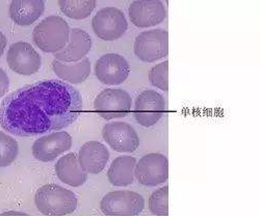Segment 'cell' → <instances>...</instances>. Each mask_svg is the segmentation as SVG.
Instances as JSON below:
<instances>
[{"label": "cell", "instance_id": "1", "mask_svg": "<svg viewBox=\"0 0 261 216\" xmlns=\"http://www.w3.org/2000/svg\"><path fill=\"white\" fill-rule=\"evenodd\" d=\"M83 112V97L62 80H42L8 95L0 105V125L9 133L31 138L72 125Z\"/></svg>", "mask_w": 261, "mask_h": 216}, {"label": "cell", "instance_id": "2", "mask_svg": "<svg viewBox=\"0 0 261 216\" xmlns=\"http://www.w3.org/2000/svg\"><path fill=\"white\" fill-rule=\"evenodd\" d=\"M70 32V26L64 18L49 16L35 27L33 40L42 51L57 53L68 44Z\"/></svg>", "mask_w": 261, "mask_h": 216}, {"label": "cell", "instance_id": "3", "mask_svg": "<svg viewBox=\"0 0 261 216\" xmlns=\"http://www.w3.org/2000/svg\"><path fill=\"white\" fill-rule=\"evenodd\" d=\"M38 210L44 215L72 214L78 205L74 193L57 184L41 186L35 196Z\"/></svg>", "mask_w": 261, "mask_h": 216}, {"label": "cell", "instance_id": "4", "mask_svg": "<svg viewBox=\"0 0 261 216\" xmlns=\"http://www.w3.org/2000/svg\"><path fill=\"white\" fill-rule=\"evenodd\" d=\"M133 99L122 89H107L102 91L94 101L96 113L104 120L125 118L132 111Z\"/></svg>", "mask_w": 261, "mask_h": 216}, {"label": "cell", "instance_id": "5", "mask_svg": "<svg viewBox=\"0 0 261 216\" xmlns=\"http://www.w3.org/2000/svg\"><path fill=\"white\" fill-rule=\"evenodd\" d=\"M134 52L145 63H153L168 57L169 34L165 30H152L140 34L134 43Z\"/></svg>", "mask_w": 261, "mask_h": 216}, {"label": "cell", "instance_id": "6", "mask_svg": "<svg viewBox=\"0 0 261 216\" xmlns=\"http://www.w3.org/2000/svg\"><path fill=\"white\" fill-rule=\"evenodd\" d=\"M92 29L103 41H116L128 30L124 13L117 8L101 9L92 19Z\"/></svg>", "mask_w": 261, "mask_h": 216}, {"label": "cell", "instance_id": "7", "mask_svg": "<svg viewBox=\"0 0 261 216\" xmlns=\"http://www.w3.org/2000/svg\"><path fill=\"white\" fill-rule=\"evenodd\" d=\"M145 208L144 198L132 191H118L104 196L100 209L106 215H139Z\"/></svg>", "mask_w": 261, "mask_h": 216}, {"label": "cell", "instance_id": "8", "mask_svg": "<svg viewBox=\"0 0 261 216\" xmlns=\"http://www.w3.org/2000/svg\"><path fill=\"white\" fill-rule=\"evenodd\" d=\"M135 176L144 186H158L169 178V161L161 153H150L143 156L135 169Z\"/></svg>", "mask_w": 261, "mask_h": 216}, {"label": "cell", "instance_id": "9", "mask_svg": "<svg viewBox=\"0 0 261 216\" xmlns=\"http://www.w3.org/2000/svg\"><path fill=\"white\" fill-rule=\"evenodd\" d=\"M166 101L163 95L153 90L142 92L135 103L136 121L143 127H152L164 117Z\"/></svg>", "mask_w": 261, "mask_h": 216}, {"label": "cell", "instance_id": "10", "mask_svg": "<svg viewBox=\"0 0 261 216\" xmlns=\"http://www.w3.org/2000/svg\"><path fill=\"white\" fill-rule=\"evenodd\" d=\"M7 63L11 70L23 76L37 73L42 66V59L35 48L26 42L14 43L7 54Z\"/></svg>", "mask_w": 261, "mask_h": 216}, {"label": "cell", "instance_id": "11", "mask_svg": "<svg viewBox=\"0 0 261 216\" xmlns=\"http://www.w3.org/2000/svg\"><path fill=\"white\" fill-rule=\"evenodd\" d=\"M102 137L113 150L119 153H134L140 146L136 129L126 122L107 124L102 129Z\"/></svg>", "mask_w": 261, "mask_h": 216}, {"label": "cell", "instance_id": "12", "mask_svg": "<svg viewBox=\"0 0 261 216\" xmlns=\"http://www.w3.org/2000/svg\"><path fill=\"white\" fill-rule=\"evenodd\" d=\"M129 74L130 66L128 62L117 53L104 54L95 64V75L104 85H122Z\"/></svg>", "mask_w": 261, "mask_h": 216}, {"label": "cell", "instance_id": "13", "mask_svg": "<svg viewBox=\"0 0 261 216\" xmlns=\"http://www.w3.org/2000/svg\"><path fill=\"white\" fill-rule=\"evenodd\" d=\"M71 147V135L66 131H59L38 139L34 143L32 150L36 159L43 162H50L70 150Z\"/></svg>", "mask_w": 261, "mask_h": 216}, {"label": "cell", "instance_id": "14", "mask_svg": "<svg viewBox=\"0 0 261 216\" xmlns=\"http://www.w3.org/2000/svg\"><path fill=\"white\" fill-rule=\"evenodd\" d=\"M128 14L130 21L140 29H148L159 25L167 16L165 6L160 0L134 2L129 6Z\"/></svg>", "mask_w": 261, "mask_h": 216}, {"label": "cell", "instance_id": "15", "mask_svg": "<svg viewBox=\"0 0 261 216\" xmlns=\"http://www.w3.org/2000/svg\"><path fill=\"white\" fill-rule=\"evenodd\" d=\"M77 157L85 173L97 175L106 169L110 160V152L100 142L90 141L81 148Z\"/></svg>", "mask_w": 261, "mask_h": 216}, {"label": "cell", "instance_id": "16", "mask_svg": "<svg viewBox=\"0 0 261 216\" xmlns=\"http://www.w3.org/2000/svg\"><path fill=\"white\" fill-rule=\"evenodd\" d=\"M92 48V38L81 30L73 29L70 32L69 42L64 49L55 53V59L65 64L81 62L86 58Z\"/></svg>", "mask_w": 261, "mask_h": 216}, {"label": "cell", "instance_id": "17", "mask_svg": "<svg viewBox=\"0 0 261 216\" xmlns=\"http://www.w3.org/2000/svg\"><path fill=\"white\" fill-rule=\"evenodd\" d=\"M55 170L58 178L72 187L82 186L88 180V175L82 170L75 153H69L60 158Z\"/></svg>", "mask_w": 261, "mask_h": 216}, {"label": "cell", "instance_id": "18", "mask_svg": "<svg viewBox=\"0 0 261 216\" xmlns=\"http://www.w3.org/2000/svg\"><path fill=\"white\" fill-rule=\"evenodd\" d=\"M45 11V3L42 0H14L10 5L11 19L20 26L34 24Z\"/></svg>", "mask_w": 261, "mask_h": 216}, {"label": "cell", "instance_id": "19", "mask_svg": "<svg viewBox=\"0 0 261 216\" xmlns=\"http://www.w3.org/2000/svg\"><path fill=\"white\" fill-rule=\"evenodd\" d=\"M137 159L133 156H120L116 158L110 167L108 178L112 185L126 187L135 181V169Z\"/></svg>", "mask_w": 261, "mask_h": 216}, {"label": "cell", "instance_id": "20", "mask_svg": "<svg viewBox=\"0 0 261 216\" xmlns=\"http://www.w3.org/2000/svg\"><path fill=\"white\" fill-rule=\"evenodd\" d=\"M52 69L65 83L81 85L88 79L91 74V62L85 58L81 62L65 64L55 60L52 62Z\"/></svg>", "mask_w": 261, "mask_h": 216}, {"label": "cell", "instance_id": "21", "mask_svg": "<svg viewBox=\"0 0 261 216\" xmlns=\"http://www.w3.org/2000/svg\"><path fill=\"white\" fill-rule=\"evenodd\" d=\"M62 12L74 20H83L91 16L96 8L95 0H60Z\"/></svg>", "mask_w": 261, "mask_h": 216}, {"label": "cell", "instance_id": "22", "mask_svg": "<svg viewBox=\"0 0 261 216\" xmlns=\"http://www.w3.org/2000/svg\"><path fill=\"white\" fill-rule=\"evenodd\" d=\"M19 154L18 142L0 131V168L11 166Z\"/></svg>", "mask_w": 261, "mask_h": 216}, {"label": "cell", "instance_id": "23", "mask_svg": "<svg viewBox=\"0 0 261 216\" xmlns=\"http://www.w3.org/2000/svg\"><path fill=\"white\" fill-rule=\"evenodd\" d=\"M169 187L164 186L155 191L149 199V210L154 215L167 216L169 214L168 206Z\"/></svg>", "mask_w": 261, "mask_h": 216}, {"label": "cell", "instance_id": "24", "mask_svg": "<svg viewBox=\"0 0 261 216\" xmlns=\"http://www.w3.org/2000/svg\"><path fill=\"white\" fill-rule=\"evenodd\" d=\"M168 68H169V63L165 61L159 65L154 66L149 71V80L151 85L165 92L169 90Z\"/></svg>", "mask_w": 261, "mask_h": 216}, {"label": "cell", "instance_id": "25", "mask_svg": "<svg viewBox=\"0 0 261 216\" xmlns=\"http://www.w3.org/2000/svg\"><path fill=\"white\" fill-rule=\"evenodd\" d=\"M10 87V79L4 69L0 68V99L8 92Z\"/></svg>", "mask_w": 261, "mask_h": 216}, {"label": "cell", "instance_id": "26", "mask_svg": "<svg viewBox=\"0 0 261 216\" xmlns=\"http://www.w3.org/2000/svg\"><path fill=\"white\" fill-rule=\"evenodd\" d=\"M6 47H7V38L2 32H0V57L4 54Z\"/></svg>", "mask_w": 261, "mask_h": 216}, {"label": "cell", "instance_id": "27", "mask_svg": "<svg viewBox=\"0 0 261 216\" xmlns=\"http://www.w3.org/2000/svg\"><path fill=\"white\" fill-rule=\"evenodd\" d=\"M5 214H23L21 212H6Z\"/></svg>", "mask_w": 261, "mask_h": 216}]
</instances>
